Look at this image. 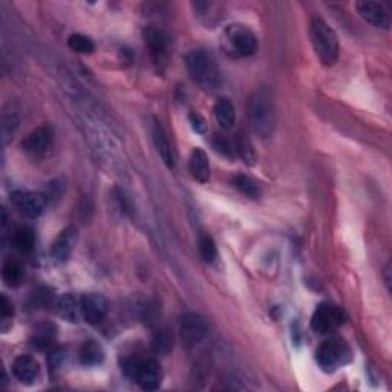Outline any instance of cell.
I'll return each mask as SVG.
<instances>
[{"label": "cell", "mask_w": 392, "mask_h": 392, "mask_svg": "<svg viewBox=\"0 0 392 392\" xmlns=\"http://www.w3.org/2000/svg\"><path fill=\"white\" fill-rule=\"evenodd\" d=\"M186 66L192 80L201 89L213 92L221 86L223 77L213 54L206 50H193L186 56Z\"/></svg>", "instance_id": "1"}, {"label": "cell", "mask_w": 392, "mask_h": 392, "mask_svg": "<svg viewBox=\"0 0 392 392\" xmlns=\"http://www.w3.org/2000/svg\"><path fill=\"white\" fill-rule=\"evenodd\" d=\"M121 371L144 391H156L161 386L163 370L155 359L128 356L121 359Z\"/></svg>", "instance_id": "2"}, {"label": "cell", "mask_w": 392, "mask_h": 392, "mask_svg": "<svg viewBox=\"0 0 392 392\" xmlns=\"http://www.w3.org/2000/svg\"><path fill=\"white\" fill-rule=\"evenodd\" d=\"M310 38L320 63L334 66L340 50L336 31L324 19L312 17L310 22Z\"/></svg>", "instance_id": "3"}, {"label": "cell", "mask_w": 392, "mask_h": 392, "mask_svg": "<svg viewBox=\"0 0 392 392\" xmlns=\"http://www.w3.org/2000/svg\"><path fill=\"white\" fill-rule=\"evenodd\" d=\"M248 121L250 128L261 138H269L274 130L276 116H274L273 101L269 92L261 89L256 91L248 100Z\"/></svg>", "instance_id": "4"}, {"label": "cell", "mask_w": 392, "mask_h": 392, "mask_svg": "<svg viewBox=\"0 0 392 392\" xmlns=\"http://www.w3.org/2000/svg\"><path fill=\"white\" fill-rule=\"evenodd\" d=\"M223 51L232 59L250 57L257 51V38L255 33L246 25L233 23L224 31L221 40Z\"/></svg>", "instance_id": "5"}, {"label": "cell", "mask_w": 392, "mask_h": 392, "mask_svg": "<svg viewBox=\"0 0 392 392\" xmlns=\"http://www.w3.org/2000/svg\"><path fill=\"white\" fill-rule=\"evenodd\" d=\"M351 359V349L347 342L333 337L320 345L316 352V360L319 366L326 372H333L339 370L343 365H347Z\"/></svg>", "instance_id": "6"}, {"label": "cell", "mask_w": 392, "mask_h": 392, "mask_svg": "<svg viewBox=\"0 0 392 392\" xmlns=\"http://www.w3.org/2000/svg\"><path fill=\"white\" fill-rule=\"evenodd\" d=\"M144 43L149 50V54L153 60V63L158 69L167 65L169 50H170V38L166 31L156 27H147L143 31Z\"/></svg>", "instance_id": "7"}, {"label": "cell", "mask_w": 392, "mask_h": 392, "mask_svg": "<svg viewBox=\"0 0 392 392\" xmlns=\"http://www.w3.org/2000/svg\"><path fill=\"white\" fill-rule=\"evenodd\" d=\"M345 320H347V316L340 307L334 303H322L319 305L311 317V328L319 334H329L342 326Z\"/></svg>", "instance_id": "8"}, {"label": "cell", "mask_w": 392, "mask_h": 392, "mask_svg": "<svg viewBox=\"0 0 392 392\" xmlns=\"http://www.w3.org/2000/svg\"><path fill=\"white\" fill-rule=\"evenodd\" d=\"M179 334L187 348L198 347L209 336L207 320L196 312H186L179 322Z\"/></svg>", "instance_id": "9"}, {"label": "cell", "mask_w": 392, "mask_h": 392, "mask_svg": "<svg viewBox=\"0 0 392 392\" xmlns=\"http://www.w3.org/2000/svg\"><path fill=\"white\" fill-rule=\"evenodd\" d=\"M11 202L22 216L38 218L45 211L48 199L42 193L19 190L11 195Z\"/></svg>", "instance_id": "10"}, {"label": "cell", "mask_w": 392, "mask_h": 392, "mask_svg": "<svg viewBox=\"0 0 392 392\" xmlns=\"http://www.w3.org/2000/svg\"><path fill=\"white\" fill-rule=\"evenodd\" d=\"M80 312L86 322L91 325H98L107 315V301L105 296L97 293H89L82 297Z\"/></svg>", "instance_id": "11"}, {"label": "cell", "mask_w": 392, "mask_h": 392, "mask_svg": "<svg viewBox=\"0 0 392 392\" xmlns=\"http://www.w3.org/2000/svg\"><path fill=\"white\" fill-rule=\"evenodd\" d=\"M357 13L366 23H370L372 27L385 28L391 27V14L385 6L379 2H359L356 5Z\"/></svg>", "instance_id": "12"}, {"label": "cell", "mask_w": 392, "mask_h": 392, "mask_svg": "<svg viewBox=\"0 0 392 392\" xmlns=\"http://www.w3.org/2000/svg\"><path fill=\"white\" fill-rule=\"evenodd\" d=\"M13 374L22 385H36L40 379V365L31 356H19L13 363Z\"/></svg>", "instance_id": "13"}, {"label": "cell", "mask_w": 392, "mask_h": 392, "mask_svg": "<svg viewBox=\"0 0 392 392\" xmlns=\"http://www.w3.org/2000/svg\"><path fill=\"white\" fill-rule=\"evenodd\" d=\"M152 137H153L156 152H158V155L161 156L163 163L166 164L169 169H174L176 164V155L174 151V146H172L166 130H164L163 124L158 120H155L152 124Z\"/></svg>", "instance_id": "14"}, {"label": "cell", "mask_w": 392, "mask_h": 392, "mask_svg": "<svg viewBox=\"0 0 392 392\" xmlns=\"http://www.w3.org/2000/svg\"><path fill=\"white\" fill-rule=\"evenodd\" d=\"M52 144V130L48 126H40L34 129L23 140V151L31 155H40L48 151Z\"/></svg>", "instance_id": "15"}, {"label": "cell", "mask_w": 392, "mask_h": 392, "mask_svg": "<svg viewBox=\"0 0 392 392\" xmlns=\"http://www.w3.org/2000/svg\"><path fill=\"white\" fill-rule=\"evenodd\" d=\"M75 242H77V230L74 227H66L63 232H60L51 248L54 261L57 262L68 261L74 252Z\"/></svg>", "instance_id": "16"}, {"label": "cell", "mask_w": 392, "mask_h": 392, "mask_svg": "<svg viewBox=\"0 0 392 392\" xmlns=\"http://www.w3.org/2000/svg\"><path fill=\"white\" fill-rule=\"evenodd\" d=\"M56 339H57V326L52 322H42L34 326L33 333H31L29 342L33 345V348L38 351H45L52 347Z\"/></svg>", "instance_id": "17"}, {"label": "cell", "mask_w": 392, "mask_h": 392, "mask_svg": "<svg viewBox=\"0 0 392 392\" xmlns=\"http://www.w3.org/2000/svg\"><path fill=\"white\" fill-rule=\"evenodd\" d=\"M189 170L193 179L201 184H206L210 179V163L207 153L201 149H195L189 160Z\"/></svg>", "instance_id": "18"}, {"label": "cell", "mask_w": 392, "mask_h": 392, "mask_svg": "<svg viewBox=\"0 0 392 392\" xmlns=\"http://www.w3.org/2000/svg\"><path fill=\"white\" fill-rule=\"evenodd\" d=\"M2 278L8 287H19L25 278V270H23L20 261L13 256H8L2 265Z\"/></svg>", "instance_id": "19"}, {"label": "cell", "mask_w": 392, "mask_h": 392, "mask_svg": "<svg viewBox=\"0 0 392 392\" xmlns=\"http://www.w3.org/2000/svg\"><path fill=\"white\" fill-rule=\"evenodd\" d=\"M213 112L218 124L224 130H229L233 128L234 120H236V112H234V106L229 98H219L215 103Z\"/></svg>", "instance_id": "20"}, {"label": "cell", "mask_w": 392, "mask_h": 392, "mask_svg": "<svg viewBox=\"0 0 392 392\" xmlns=\"http://www.w3.org/2000/svg\"><path fill=\"white\" fill-rule=\"evenodd\" d=\"M78 356H80L82 365L97 366L105 360V351L103 347H101L97 340H86L82 345Z\"/></svg>", "instance_id": "21"}, {"label": "cell", "mask_w": 392, "mask_h": 392, "mask_svg": "<svg viewBox=\"0 0 392 392\" xmlns=\"http://www.w3.org/2000/svg\"><path fill=\"white\" fill-rule=\"evenodd\" d=\"M54 310H56L57 316H60L61 319L69 320V322H77L78 310H80V307L77 305L74 296L63 294L54 302Z\"/></svg>", "instance_id": "22"}, {"label": "cell", "mask_w": 392, "mask_h": 392, "mask_svg": "<svg viewBox=\"0 0 392 392\" xmlns=\"http://www.w3.org/2000/svg\"><path fill=\"white\" fill-rule=\"evenodd\" d=\"M14 247L20 250L22 253H29L34 250L36 246V232L33 227L29 225H20L17 230L14 232Z\"/></svg>", "instance_id": "23"}, {"label": "cell", "mask_w": 392, "mask_h": 392, "mask_svg": "<svg viewBox=\"0 0 392 392\" xmlns=\"http://www.w3.org/2000/svg\"><path fill=\"white\" fill-rule=\"evenodd\" d=\"M233 186L242 193L248 196V198L257 199L262 195L261 186L257 184L253 178H250L247 175H236L233 178Z\"/></svg>", "instance_id": "24"}, {"label": "cell", "mask_w": 392, "mask_h": 392, "mask_svg": "<svg viewBox=\"0 0 392 392\" xmlns=\"http://www.w3.org/2000/svg\"><path fill=\"white\" fill-rule=\"evenodd\" d=\"M234 149H236V155L241 156L242 161L250 164V166L255 164L256 161L255 149L244 133H238V137L234 138Z\"/></svg>", "instance_id": "25"}, {"label": "cell", "mask_w": 392, "mask_h": 392, "mask_svg": "<svg viewBox=\"0 0 392 392\" xmlns=\"http://www.w3.org/2000/svg\"><path fill=\"white\" fill-rule=\"evenodd\" d=\"M69 48L78 54H92L96 51V43H93L88 36L73 34L68 38Z\"/></svg>", "instance_id": "26"}, {"label": "cell", "mask_w": 392, "mask_h": 392, "mask_svg": "<svg viewBox=\"0 0 392 392\" xmlns=\"http://www.w3.org/2000/svg\"><path fill=\"white\" fill-rule=\"evenodd\" d=\"M199 253L206 262H213L218 257V248L213 238L210 234H201L199 238Z\"/></svg>", "instance_id": "27"}, {"label": "cell", "mask_w": 392, "mask_h": 392, "mask_svg": "<svg viewBox=\"0 0 392 392\" xmlns=\"http://www.w3.org/2000/svg\"><path fill=\"white\" fill-rule=\"evenodd\" d=\"M213 146L216 151L224 155L229 156V158H233L236 155V149H234V140L227 138L225 135H221V133H216L213 138Z\"/></svg>", "instance_id": "28"}, {"label": "cell", "mask_w": 392, "mask_h": 392, "mask_svg": "<svg viewBox=\"0 0 392 392\" xmlns=\"http://www.w3.org/2000/svg\"><path fill=\"white\" fill-rule=\"evenodd\" d=\"M172 349V337L167 333H161L155 337L153 351L156 354H167Z\"/></svg>", "instance_id": "29"}, {"label": "cell", "mask_w": 392, "mask_h": 392, "mask_svg": "<svg viewBox=\"0 0 392 392\" xmlns=\"http://www.w3.org/2000/svg\"><path fill=\"white\" fill-rule=\"evenodd\" d=\"M66 360V349L65 348H56L50 352V357H48V365L51 368V371H56L60 370L61 366H63Z\"/></svg>", "instance_id": "30"}, {"label": "cell", "mask_w": 392, "mask_h": 392, "mask_svg": "<svg viewBox=\"0 0 392 392\" xmlns=\"http://www.w3.org/2000/svg\"><path fill=\"white\" fill-rule=\"evenodd\" d=\"M34 297V305L36 307H48V305H54V296L52 293L50 292L48 288H40V289H37L36 294L33 296Z\"/></svg>", "instance_id": "31"}, {"label": "cell", "mask_w": 392, "mask_h": 392, "mask_svg": "<svg viewBox=\"0 0 392 392\" xmlns=\"http://www.w3.org/2000/svg\"><path fill=\"white\" fill-rule=\"evenodd\" d=\"M189 121H190V126L192 129L199 133V135H204V133L207 132V123L204 120V116L198 112H190L189 114Z\"/></svg>", "instance_id": "32"}, {"label": "cell", "mask_w": 392, "mask_h": 392, "mask_svg": "<svg viewBox=\"0 0 392 392\" xmlns=\"http://www.w3.org/2000/svg\"><path fill=\"white\" fill-rule=\"evenodd\" d=\"M13 316H14L13 303L5 294H2V297H0V319H2V322L5 324L6 320H11Z\"/></svg>", "instance_id": "33"}]
</instances>
